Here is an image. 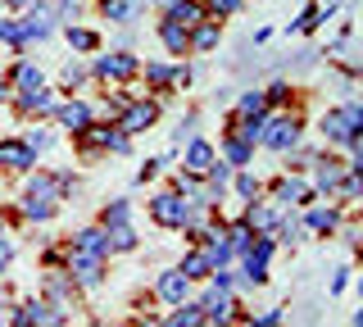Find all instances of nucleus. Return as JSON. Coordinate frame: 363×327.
Here are the masks:
<instances>
[{"label": "nucleus", "mask_w": 363, "mask_h": 327, "mask_svg": "<svg viewBox=\"0 0 363 327\" xmlns=\"http://www.w3.org/2000/svg\"><path fill=\"white\" fill-rule=\"evenodd\" d=\"M64 191H73V173H37L23 187V218L32 223H50L60 209Z\"/></svg>", "instance_id": "f257e3e1"}, {"label": "nucleus", "mask_w": 363, "mask_h": 327, "mask_svg": "<svg viewBox=\"0 0 363 327\" xmlns=\"http://www.w3.org/2000/svg\"><path fill=\"white\" fill-rule=\"evenodd\" d=\"M318 132H323L332 145H345V150H354L359 137H363V105H359V100H350V105L327 109L323 123H318Z\"/></svg>", "instance_id": "f03ea898"}, {"label": "nucleus", "mask_w": 363, "mask_h": 327, "mask_svg": "<svg viewBox=\"0 0 363 327\" xmlns=\"http://www.w3.org/2000/svg\"><path fill=\"white\" fill-rule=\"evenodd\" d=\"M272 232H255V241L241 250V287H264L268 282V259H272Z\"/></svg>", "instance_id": "7ed1b4c3"}, {"label": "nucleus", "mask_w": 363, "mask_h": 327, "mask_svg": "<svg viewBox=\"0 0 363 327\" xmlns=\"http://www.w3.org/2000/svg\"><path fill=\"white\" fill-rule=\"evenodd\" d=\"M77 150H82V155H91V150L123 155V150H132V137L118 128V123H91L86 132H77Z\"/></svg>", "instance_id": "20e7f679"}, {"label": "nucleus", "mask_w": 363, "mask_h": 327, "mask_svg": "<svg viewBox=\"0 0 363 327\" xmlns=\"http://www.w3.org/2000/svg\"><path fill=\"white\" fill-rule=\"evenodd\" d=\"M186 214H191V196H182V191H159V196H150V218L159 228L182 232L186 228Z\"/></svg>", "instance_id": "39448f33"}, {"label": "nucleus", "mask_w": 363, "mask_h": 327, "mask_svg": "<svg viewBox=\"0 0 363 327\" xmlns=\"http://www.w3.org/2000/svg\"><path fill=\"white\" fill-rule=\"evenodd\" d=\"M141 73V60L128 50H109V55H96L91 60V77H100V82H128V77Z\"/></svg>", "instance_id": "423d86ee"}, {"label": "nucleus", "mask_w": 363, "mask_h": 327, "mask_svg": "<svg viewBox=\"0 0 363 327\" xmlns=\"http://www.w3.org/2000/svg\"><path fill=\"white\" fill-rule=\"evenodd\" d=\"M300 137H304V123L295 118V114H277V118L264 123V137H259V145H268V150L286 155L291 145H300Z\"/></svg>", "instance_id": "0eeeda50"}, {"label": "nucleus", "mask_w": 363, "mask_h": 327, "mask_svg": "<svg viewBox=\"0 0 363 327\" xmlns=\"http://www.w3.org/2000/svg\"><path fill=\"white\" fill-rule=\"evenodd\" d=\"M68 277H73V287L96 291L100 282H105V255H86V250H73V245H68Z\"/></svg>", "instance_id": "6e6552de"}, {"label": "nucleus", "mask_w": 363, "mask_h": 327, "mask_svg": "<svg viewBox=\"0 0 363 327\" xmlns=\"http://www.w3.org/2000/svg\"><path fill=\"white\" fill-rule=\"evenodd\" d=\"M9 323H18V327H32V323H68V314H64V304H55V300H23L14 314H9Z\"/></svg>", "instance_id": "1a4fd4ad"}, {"label": "nucleus", "mask_w": 363, "mask_h": 327, "mask_svg": "<svg viewBox=\"0 0 363 327\" xmlns=\"http://www.w3.org/2000/svg\"><path fill=\"white\" fill-rule=\"evenodd\" d=\"M23 28H28V41H50L55 28H60V18H55V5H45V0H28Z\"/></svg>", "instance_id": "9d476101"}, {"label": "nucleus", "mask_w": 363, "mask_h": 327, "mask_svg": "<svg viewBox=\"0 0 363 327\" xmlns=\"http://www.w3.org/2000/svg\"><path fill=\"white\" fill-rule=\"evenodd\" d=\"M155 118H159V100H128L118 114V128L132 137V132H150Z\"/></svg>", "instance_id": "9b49d317"}, {"label": "nucleus", "mask_w": 363, "mask_h": 327, "mask_svg": "<svg viewBox=\"0 0 363 327\" xmlns=\"http://www.w3.org/2000/svg\"><path fill=\"white\" fill-rule=\"evenodd\" d=\"M55 123L77 137V132H86L91 123H96V109H91L86 100H60V105H55Z\"/></svg>", "instance_id": "f8f14e48"}, {"label": "nucleus", "mask_w": 363, "mask_h": 327, "mask_svg": "<svg viewBox=\"0 0 363 327\" xmlns=\"http://www.w3.org/2000/svg\"><path fill=\"white\" fill-rule=\"evenodd\" d=\"M0 164L14 168V173H32V168H37V150L23 137H5L0 141Z\"/></svg>", "instance_id": "ddd939ff"}, {"label": "nucleus", "mask_w": 363, "mask_h": 327, "mask_svg": "<svg viewBox=\"0 0 363 327\" xmlns=\"http://www.w3.org/2000/svg\"><path fill=\"white\" fill-rule=\"evenodd\" d=\"M155 296L164 300V304H182V300L191 296V277L182 273V268H164L159 282H155Z\"/></svg>", "instance_id": "4468645a"}, {"label": "nucleus", "mask_w": 363, "mask_h": 327, "mask_svg": "<svg viewBox=\"0 0 363 327\" xmlns=\"http://www.w3.org/2000/svg\"><path fill=\"white\" fill-rule=\"evenodd\" d=\"M213 160H218V150H213L209 141H200V137H191V141H186V150H182V168H186V173H196V177L209 173Z\"/></svg>", "instance_id": "2eb2a0df"}, {"label": "nucleus", "mask_w": 363, "mask_h": 327, "mask_svg": "<svg viewBox=\"0 0 363 327\" xmlns=\"http://www.w3.org/2000/svg\"><path fill=\"white\" fill-rule=\"evenodd\" d=\"M14 105H18V114H55V92H45V82L41 87H28V92H14Z\"/></svg>", "instance_id": "dca6fc26"}, {"label": "nucleus", "mask_w": 363, "mask_h": 327, "mask_svg": "<svg viewBox=\"0 0 363 327\" xmlns=\"http://www.w3.org/2000/svg\"><path fill=\"white\" fill-rule=\"evenodd\" d=\"M340 177H345V164H340V160H332V155H318V160H313V187H318V191L336 196Z\"/></svg>", "instance_id": "f3484780"}, {"label": "nucleus", "mask_w": 363, "mask_h": 327, "mask_svg": "<svg viewBox=\"0 0 363 327\" xmlns=\"http://www.w3.org/2000/svg\"><path fill=\"white\" fill-rule=\"evenodd\" d=\"M232 291H223V287H209V296L200 300V314H204V323H227L232 318Z\"/></svg>", "instance_id": "a211bd4d"}, {"label": "nucleus", "mask_w": 363, "mask_h": 327, "mask_svg": "<svg viewBox=\"0 0 363 327\" xmlns=\"http://www.w3.org/2000/svg\"><path fill=\"white\" fill-rule=\"evenodd\" d=\"M272 196H277V205H309V200H313V187L304 182V177H277Z\"/></svg>", "instance_id": "6ab92c4d"}, {"label": "nucleus", "mask_w": 363, "mask_h": 327, "mask_svg": "<svg viewBox=\"0 0 363 327\" xmlns=\"http://www.w3.org/2000/svg\"><path fill=\"white\" fill-rule=\"evenodd\" d=\"M159 41L168 55H191V28L173 23V18H159Z\"/></svg>", "instance_id": "aec40b11"}, {"label": "nucleus", "mask_w": 363, "mask_h": 327, "mask_svg": "<svg viewBox=\"0 0 363 327\" xmlns=\"http://www.w3.org/2000/svg\"><path fill=\"white\" fill-rule=\"evenodd\" d=\"M68 245H73V250H86V255H105L109 259V236H105V228H82V232H73L68 236Z\"/></svg>", "instance_id": "412c9836"}, {"label": "nucleus", "mask_w": 363, "mask_h": 327, "mask_svg": "<svg viewBox=\"0 0 363 327\" xmlns=\"http://www.w3.org/2000/svg\"><path fill=\"white\" fill-rule=\"evenodd\" d=\"M164 5H168V9H164V18H173V23H182V28H196L200 18H209L200 0H164Z\"/></svg>", "instance_id": "4be33fe9"}, {"label": "nucleus", "mask_w": 363, "mask_h": 327, "mask_svg": "<svg viewBox=\"0 0 363 327\" xmlns=\"http://www.w3.org/2000/svg\"><path fill=\"white\" fill-rule=\"evenodd\" d=\"M223 160L232 164V168H245L250 160H255V145H250L245 137H236V132L227 128V137H223Z\"/></svg>", "instance_id": "5701e85b"}, {"label": "nucleus", "mask_w": 363, "mask_h": 327, "mask_svg": "<svg viewBox=\"0 0 363 327\" xmlns=\"http://www.w3.org/2000/svg\"><path fill=\"white\" fill-rule=\"evenodd\" d=\"M241 223H250V228H255V232H277V209H272V205H259V200H250V205H245V214H241Z\"/></svg>", "instance_id": "b1692460"}, {"label": "nucleus", "mask_w": 363, "mask_h": 327, "mask_svg": "<svg viewBox=\"0 0 363 327\" xmlns=\"http://www.w3.org/2000/svg\"><path fill=\"white\" fill-rule=\"evenodd\" d=\"M145 87H150V92H159V96H164V92H173V87H177V64H145Z\"/></svg>", "instance_id": "393cba45"}, {"label": "nucleus", "mask_w": 363, "mask_h": 327, "mask_svg": "<svg viewBox=\"0 0 363 327\" xmlns=\"http://www.w3.org/2000/svg\"><path fill=\"white\" fill-rule=\"evenodd\" d=\"M100 14L109 23H136L141 18V0H100Z\"/></svg>", "instance_id": "a878e982"}, {"label": "nucleus", "mask_w": 363, "mask_h": 327, "mask_svg": "<svg viewBox=\"0 0 363 327\" xmlns=\"http://www.w3.org/2000/svg\"><path fill=\"white\" fill-rule=\"evenodd\" d=\"M218 41H223V28L218 23H213V18H200V23L196 28H191V50H213V46H218Z\"/></svg>", "instance_id": "bb28decb"}, {"label": "nucleus", "mask_w": 363, "mask_h": 327, "mask_svg": "<svg viewBox=\"0 0 363 327\" xmlns=\"http://www.w3.org/2000/svg\"><path fill=\"white\" fill-rule=\"evenodd\" d=\"M340 228V209H332V205H318V209H309V214H304V232H318V236H323V232H336Z\"/></svg>", "instance_id": "cd10ccee"}, {"label": "nucleus", "mask_w": 363, "mask_h": 327, "mask_svg": "<svg viewBox=\"0 0 363 327\" xmlns=\"http://www.w3.org/2000/svg\"><path fill=\"white\" fill-rule=\"evenodd\" d=\"M5 77H9V87H14V92H28V87H41V82H45L41 69H37L32 60H18V64H14V69H9Z\"/></svg>", "instance_id": "c85d7f7f"}, {"label": "nucleus", "mask_w": 363, "mask_h": 327, "mask_svg": "<svg viewBox=\"0 0 363 327\" xmlns=\"http://www.w3.org/2000/svg\"><path fill=\"white\" fill-rule=\"evenodd\" d=\"M64 37H68V50H77V55H91V50H100V37H96L91 28L64 23Z\"/></svg>", "instance_id": "c756f323"}, {"label": "nucleus", "mask_w": 363, "mask_h": 327, "mask_svg": "<svg viewBox=\"0 0 363 327\" xmlns=\"http://www.w3.org/2000/svg\"><path fill=\"white\" fill-rule=\"evenodd\" d=\"M332 14H336V5H327V9H304V14L286 28V37H300V32H318V28H323V18H332Z\"/></svg>", "instance_id": "7c9ffc66"}, {"label": "nucleus", "mask_w": 363, "mask_h": 327, "mask_svg": "<svg viewBox=\"0 0 363 327\" xmlns=\"http://www.w3.org/2000/svg\"><path fill=\"white\" fill-rule=\"evenodd\" d=\"M105 236H109V255H128V250H136V232H132V223H118V228H105Z\"/></svg>", "instance_id": "2f4dec72"}, {"label": "nucleus", "mask_w": 363, "mask_h": 327, "mask_svg": "<svg viewBox=\"0 0 363 327\" xmlns=\"http://www.w3.org/2000/svg\"><path fill=\"white\" fill-rule=\"evenodd\" d=\"M177 268H182V273H186L191 282H200V277H209V273H213V259H209V255H204V245H200V250H191V255H186V259H182V264H177Z\"/></svg>", "instance_id": "473e14b6"}, {"label": "nucleus", "mask_w": 363, "mask_h": 327, "mask_svg": "<svg viewBox=\"0 0 363 327\" xmlns=\"http://www.w3.org/2000/svg\"><path fill=\"white\" fill-rule=\"evenodd\" d=\"M0 41H5V46H14V50H28V46H32L23 18H0Z\"/></svg>", "instance_id": "72a5a7b5"}, {"label": "nucleus", "mask_w": 363, "mask_h": 327, "mask_svg": "<svg viewBox=\"0 0 363 327\" xmlns=\"http://www.w3.org/2000/svg\"><path fill=\"white\" fill-rule=\"evenodd\" d=\"M118 223H132V200H109L105 214H100V228H118Z\"/></svg>", "instance_id": "f704fd0d"}, {"label": "nucleus", "mask_w": 363, "mask_h": 327, "mask_svg": "<svg viewBox=\"0 0 363 327\" xmlns=\"http://www.w3.org/2000/svg\"><path fill=\"white\" fill-rule=\"evenodd\" d=\"M264 109H268L264 92H245L241 100H236V118H264Z\"/></svg>", "instance_id": "c9c22d12"}, {"label": "nucleus", "mask_w": 363, "mask_h": 327, "mask_svg": "<svg viewBox=\"0 0 363 327\" xmlns=\"http://www.w3.org/2000/svg\"><path fill=\"white\" fill-rule=\"evenodd\" d=\"M173 309L177 314H168V327H196V323H204V314H200V304H186V300H182V304H173Z\"/></svg>", "instance_id": "e433bc0d"}, {"label": "nucleus", "mask_w": 363, "mask_h": 327, "mask_svg": "<svg viewBox=\"0 0 363 327\" xmlns=\"http://www.w3.org/2000/svg\"><path fill=\"white\" fill-rule=\"evenodd\" d=\"M68 291H73V277H68V273H50V277H45V300L64 304Z\"/></svg>", "instance_id": "4c0bfd02"}, {"label": "nucleus", "mask_w": 363, "mask_h": 327, "mask_svg": "<svg viewBox=\"0 0 363 327\" xmlns=\"http://www.w3.org/2000/svg\"><path fill=\"white\" fill-rule=\"evenodd\" d=\"M86 77H91V69H86V64L68 60V64H64V73H60V82H64V92H73V87H82Z\"/></svg>", "instance_id": "58836bf2"}, {"label": "nucleus", "mask_w": 363, "mask_h": 327, "mask_svg": "<svg viewBox=\"0 0 363 327\" xmlns=\"http://www.w3.org/2000/svg\"><path fill=\"white\" fill-rule=\"evenodd\" d=\"M232 132H236V137H245L250 145H259V137H264V118H236Z\"/></svg>", "instance_id": "ea45409f"}, {"label": "nucleus", "mask_w": 363, "mask_h": 327, "mask_svg": "<svg viewBox=\"0 0 363 327\" xmlns=\"http://www.w3.org/2000/svg\"><path fill=\"white\" fill-rule=\"evenodd\" d=\"M200 5H204V14L227 18V14H241V5H245V0H200Z\"/></svg>", "instance_id": "a19ab883"}, {"label": "nucleus", "mask_w": 363, "mask_h": 327, "mask_svg": "<svg viewBox=\"0 0 363 327\" xmlns=\"http://www.w3.org/2000/svg\"><path fill=\"white\" fill-rule=\"evenodd\" d=\"M23 141H28V145H32V150H37V155H45V150H50V145H55V137H50V132H45V128H28V132H23Z\"/></svg>", "instance_id": "79ce46f5"}, {"label": "nucleus", "mask_w": 363, "mask_h": 327, "mask_svg": "<svg viewBox=\"0 0 363 327\" xmlns=\"http://www.w3.org/2000/svg\"><path fill=\"white\" fill-rule=\"evenodd\" d=\"M277 236L286 245H295V241H304V223H295V218H286V223H277Z\"/></svg>", "instance_id": "37998d69"}, {"label": "nucleus", "mask_w": 363, "mask_h": 327, "mask_svg": "<svg viewBox=\"0 0 363 327\" xmlns=\"http://www.w3.org/2000/svg\"><path fill=\"white\" fill-rule=\"evenodd\" d=\"M196 123H200V114H186V118H182V123H177V132H173V145H182V141L196 137Z\"/></svg>", "instance_id": "c03bdc74"}, {"label": "nucleus", "mask_w": 363, "mask_h": 327, "mask_svg": "<svg viewBox=\"0 0 363 327\" xmlns=\"http://www.w3.org/2000/svg\"><path fill=\"white\" fill-rule=\"evenodd\" d=\"M236 196L255 200V196H259V177H255V173H241V177H236Z\"/></svg>", "instance_id": "a18cd8bd"}, {"label": "nucleus", "mask_w": 363, "mask_h": 327, "mask_svg": "<svg viewBox=\"0 0 363 327\" xmlns=\"http://www.w3.org/2000/svg\"><path fill=\"white\" fill-rule=\"evenodd\" d=\"M77 14H82V5H77V0H60V5H55V18H60V23H73Z\"/></svg>", "instance_id": "49530a36"}, {"label": "nucleus", "mask_w": 363, "mask_h": 327, "mask_svg": "<svg viewBox=\"0 0 363 327\" xmlns=\"http://www.w3.org/2000/svg\"><path fill=\"white\" fill-rule=\"evenodd\" d=\"M159 164H164V160H145L141 168H136V182H150V177L159 173Z\"/></svg>", "instance_id": "de8ad7c7"}, {"label": "nucleus", "mask_w": 363, "mask_h": 327, "mask_svg": "<svg viewBox=\"0 0 363 327\" xmlns=\"http://www.w3.org/2000/svg\"><path fill=\"white\" fill-rule=\"evenodd\" d=\"M281 318H286V314H281V309H268V314H259V318H255V314H250V323H259V327H272V323H281Z\"/></svg>", "instance_id": "09e8293b"}, {"label": "nucleus", "mask_w": 363, "mask_h": 327, "mask_svg": "<svg viewBox=\"0 0 363 327\" xmlns=\"http://www.w3.org/2000/svg\"><path fill=\"white\" fill-rule=\"evenodd\" d=\"M264 96L272 100V105H281V100H286V96H291V87H286V82H272V87H268V92H264Z\"/></svg>", "instance_id": "8fccbe9b"}, {"label": "nucleus", "mask_w": 363, "mask_h": 327, "mask_svg": "<svg viewBox=\"0 0 363 327\" xmlns=\"http://www.w3.org/2000/svg\"><path fill=\"white\" fill-rule=\"evenodd\" d=\"M345 173H350V177H359V182H363V150H354V160L345 164Z\"/></svg>", "instance_id": "3c124183"}, {"label": "nucleus", "mask_w": 363, "mask_h": 327, "mask_svg": "<svg viewBox=\"0 0 363 327\" xmlns=\"http://www.w3.org/2000/svg\"><path fill=\"white\" fill-rule=\"evenodd\" d=\"M9 100H14V87H9V77L0 73V105H9Z\"/></svg>", "instance_id": "603ef678"}, {"label": "nucleus", "mask_w": 363, "mask_h": 327, "mask_svg": "<svg viewBox=\"0 0 363 327\" xmlns=\"http://www.w3.org/2000/svg\"><path fill=\"white\" fill-rule=\"evenodd\" d=\"M0 5H9V9H28V0H0Z\"/></svg>", "instance_id": "864d4df0"}, {"label": "nucleus", "mask_w": 363, "mask_h": 327, "mask_svg": "<svg viewBox=\"0 0 363 327\" xmlns=\"http://www.w3.org/2000/svg\"><path fill=\"white\" fill-rule=\"evenodd\" d=\"M350 323H354V327H363V309H354V318H350Z\"/></svg>", "instance_id": "5fc2aeb1"}, {"label": "nucleus", "mask_w": 363, "mask_h": 327, "mask_svg": "<svg viewBox=\"0 0 363 327\" xmlns=\"http://www.w3.org/2000/svg\"><path fill=\"white\" fill-rule=\"evenodd\" d=\"M0 236H9V223H5V214H0Z\"/></svg>", "instance_id": "6e6d98bb"}, {"label": "nucleus", "mask_w": 363, "mask_h": 327, "mask_svg": "<svg viewBox=\"0 0 363 327\" xmlns=\"http://www.w3.org/2000/svg\"><path fill=\"white\" fill-rule=\"evenodd\" d=\"M354 150H363V137H359V145H354Z\"/></svg>", "instance_id": "4d7b16f0"}, {"label": "nucleus", "mask_w": 363, "mask_h": 327, "mask_svg": "<svg viewBox=\"0 0 363 327\" xmlns=\"http://www.w3.org/2000/svg\"><path fill=\"white\" fill-rule=\"evenodd\" d=\"M359 296H363V277H359Z\"/></svg>", "instance_id": "13d9d810"}, {"label": "nucleus", "mask_w": 363, "mask_h": 327, "mask_svg": "<svg viewBox=\"0 0 363 327\" xmlns=\"http://www.w3.org/2000/svg\"><path fill=\"white\" fill-rule=\"evenodd\" d=\"M0 273H5V259H0Z\"/></svg>", "instance_id": "bf43d9fd"}, {"label": "nucleus", "mask_w": 363, "mask_h": 327, "mask_svg": "<svg viewBox=\"0 0 363 327\" xmlns=\"http://www.w3.org/2000/svg\"><path fill=\"white\" fill-rule=\"evenodd\" d=\"M0 323H5V309H0Z\"/></svg>", "instance_id": "052dcab7"}, {"label": "nucleus", "mask_w": 363, "mask_h": 327, "mask_svg": "<svg viewBox=\"0 0 363 327\" xmlns=\"http://www.w3.org/2000/svg\"><path fill=\"white\" fill-rule=\"evenodd\" d=\"M155 5H164V0H155Z\"/></svg>", "instance_id": "680f3d73"}, {"label": "nucleus", "mask_w": 363, "mask_h": 327, "mask_svg": "<svg viewBox=\"0 0 363 327\" xmlns=\"http://www.w3.org/2000/svg\"><path fill=\"white\" fill-rule=\"evenodd\" d=\"M359 105H363V100H359Z\"/></svg>", "instance_id": "e2e57ef3"}]
</instances>
